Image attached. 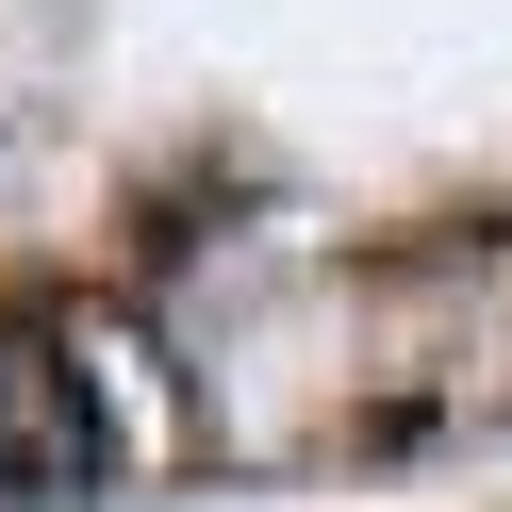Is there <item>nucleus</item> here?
Masks as SVG:
<instances>
[{"label": "nucleus", "mask_w": 512, "mask_h": 512, "mask_svg": "<svg viewBox=\"0 0 512 512\" xmlns=\"http://www.w3.org/2000/svg\"><path fill=\"white\" fill-rule=\"evenodd\" d=\"M100 479V413H83V364L50 331H0V496H83Z\"/></svg>", "instance_id": "nucleus-1"}]
</instances>
